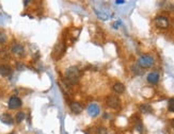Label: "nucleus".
Returning a JSON list of instances; mask_svg holds the SVG:
<instances>
[{
	"label": "nucleus",
	"instance_id": "f257e3e1",
	"mask_svg": "<svg viewBox=\"0 0 174 134\" xmlns=\"http://www.w3.org/2000/svg\"><path fill=\"white\" fill-rule=\"evenodd\" d=\"M80 76H81V74H80V70L77 67H69V68H67L65 70V79H66V82L69 84H71V85H74V84H77L80 79Z\"/></svg>",
	"mask_w": 174,
	"mask_h": 134
},
{
	"label": "nucleus",
	"instance_id": "f03ea898",
	"mask_svg": "<svg viewBox=\"0 0 174 134\" xmlns=\"http://www.w3.org/2000/svg\"><path fill=\"white\" fill-rule=\"evenodd\" d=\"M139 66L142 68H149V67L154 65V58L151 55H142L139 59Z\"/></svg>",
	"mask_w": 174,
	"mask_h": 134
},
{
	"label": "nucleus",
	"instance_id": "7ed1b4c3",
	"mask_svg": "<svg viewBox=\"0 0 174 134\" xmlns=\"http://www.w3.org/2000/svg\"><path fill=\"white\" fill-rule=\"evenodd\" d=\"M155 25L157 26L159 29H167L170 25L169 22V19L165 16H158L155 18Z\"/></svg>",
	"mask_w": 174,
	"mask_h": 134
},
{
	"label": "nucleus",
	"instance_id": "20e7f679",
	"mask_svg": "<svg viewBox=\"0 0 174 134\" xmlns=\"http://www.w3.org/2000/svg\"><path fill=\"white\" fill-rule=\"evenodd\" d=\"M8 105H9V109L10 110L19 109V108L22 107V100H20L19 98L16 97V96H12L11 98H10Z\"/></svg>",
	"mask_w": 174,
	"mask_h": 134
},
{
	"label": "nucleus",
	"instance_id": "39448f33",
	"mask_svg": "<svg viewBox=\"0 0 174 134\" xmlns=\"http://www.w3.org/2000/svg\"><path fill=\"white\" fill-rule=\"evenodd\" d=\"M107 104L111 109H119L121 105V102H120V99L116 96H109L107 99Z\"/></svg>",
	"mask_w": 174,
	"mask_h": 134
},
{
	"label": "nucleus",
	"instance_id": "423d86ee",
	"mask_svg": "<svg viewBox=\"0 0 174 134\" xmlns=\"http://www.w3.org/2000/svg\"><path fill=\"white\" fill-rule=\"evenodd\" d=\"M100 109L97 104L91 103L89 107H88V113H89V115L92 116V117H96V116L100 114Z\"/></svg>",
	"mask_w": 174,
	"mask_h": 134
},
{
	"label": "nucleus",
	"instance_id": "0eeeda50",
	"mask_svg": "<svg viewBox=\"0 0 174 134\" xmlns=\"http://www.w3.org/2000/svg\"><path fill=\"white\" fill-rule=\"evenodd\" d=\"M13 70L9 65H1L0 66V74L2 77H10L12 74Z\"/></svg>",
	"mask_w": 174,
	"mask_h": 134
},
{
	"label": "nucleus",
	"instance_id": "6e6552de",
	"mask_svg": "<svg viewBox=\"0 0 174 134\" xmlns=\"http://www.w3.org/2000/svg\"><path fill=\"white\" fill-rule=\"evenodd\" d=\"M0 120L3 123H6V125H13V122H14L12 116L10 114H8V113H4V114H2L0 116Z\"/></svg>",
	"mask_w": 174,
	"mask_h": 134
},
{
	"label": "nucleus",
	"instance_id": "1a4fd4ad",
	"mask_svg": "<svg viewBox=\"0 0 174 134\" xmlns=\"http://www.w3.org/2000/svg\"><path fill=\"white\" fill-rule=\"evenodd\" d=\"M69 108H71L72 112L74 113V114H80L82 111V107L79 102H72L71 105H69Z\"/></svg>",
	"mask_w": 174,
	"mask_h": 134
},
{
	"label": "nucleus",
	"instance_id": "9d476101",
	"mask_svg": "<svg viewBox=\"0 0 174 134\" xmlns=\"http://www.w3.org/2000/svg\"><path fill=\"white\" fill-rule=\"evenodd\" d=\"M147 81L151 84H157L158 81H159V74L157 73H151L147 76Z\"/></svg>",
	"mask_w": 174,
	"mask_h": 134
},
{
	"label": "nucleus",
	"instance_id": "9b49d317",
	"mask_svg": "<svg viewBox=\"0 0 174 134\" xmlns=\"http://www.w3.org/2000/svg\"><path fill=\"white\" fill-rule=\"evenodd\" d=\"M24 47H23L20 44H15V45H13L12 47V52L14 53V55H24Z\"/></svg>",
	"mask_w": 174,
	"mask_h": 134
},
{
	"label": "nucleus",
	"instance_id": "f8f14e48",
	"mask_svg": "<svg viewBox=\"0 0 174 134\" xmlns=\"http://www.w3.org/2000/svg\"><path fill=\"white\" fill-rule=\"evenodd\" d=\"M112 89L116 94H123L124 91H125V85L123 83H121V82H116Z\"/></svg>",
	"mask_w": 174,
	"mask_h": 134
},
{
	"label": "nucleus",
	"instance_id": "ddd939ff",
	"mask_svg": "<svg viewBox=\"0 0 174 134\" xmlns=\"http://www.w3.org/2000/svg\"><path fill=\"white\" fill-rule=\"evenodd\" d=\"M140 111H141L142 113L147 114V113H152V108H151V105L149 104H141L140 105Z\"/></svg>",
	"mask_w": 174,
	"mask_h": 134
},
{
	"label": "nucleus",
	"instance_id": "4468645a",
	"mask_svg": "<svg viewBox=\"0 0 174 134\" xmlns=\"http://www.w3.org/2000/svg\"><path fill=\"white\" fill-rule=\"evenodd\" d=\"M15 119H16V122L17 123H20L23 122V120L25 119V113L23 112H18L16 116H15Z\"/></svg>",
	"mask_w": 174,
	"mask_h": 134
},
{
	"label": "nucleus",
	"instance_id": "2eb2a0df",
	"mask_svg": "<svg viewBox=\"0 0 174 134\" xmlns=\"http://www.w3.org/2000/svg\"><path fill=\"white\" fill-rule=\"evenodd\" d=\"M168 108H169V111H170V112H174V98H171V99L169 100Z\"/></svg>",
	"mask_w": 174,
	"mask_h": 134
},
{
	"label": "nucleus",
	"instance_id": "dca6fc26",
	"mask_svg": "<svg viewBox=\"0 0 174 134\" xmlns=\"http://www.w3.org/2000/svg\"><path fill=\"white\" fill-rule=\"evenodd\" d=\"M6 41H7V35L4 33L0 32V44L6 43Z\"/></svg>",
	"mask_w": 174,
	"mask_h": 134
},
{
	"label": "nucleus",
	"instance_id": "f3484780",
	"mask_svg": "<svg viewBox=\"0 0 174 134\" xmlns=\"http://www.w3.org/2000/svg\"><path fill=\"white\" fill-rule=\"evenodd\" d=\"M22 65H24V64L17 63V69H18V70H22V69H25V67H24V66H22Z\"/></svg>",
	"mask_w": 174,
	"mask_h": 134
},
{
	"label": "nucleus",
	"instance_id": "a211bd4d",
	"mask_svg": "<svg viewBox=\"0 0 174 134\" xmlns=\"http://www.w3.org/2000/svg\"><path fill=\"white\" fill-rule=\"evenodd\" d=\"M115 3L116 4H123V3H125V1H124V0H116Z\"/></svg>",
	"mask_w": 174,
	"mask_h": 134
},
{
	"label": "nucleus",
	"instance_id": "6ab92c4d",
	"mask_svg": "<svg viewBox=\"0 0 174 134\" xmlns=\"http://www.w3.org/2000/svg\"><path fill=\"white\" fill-rule=\"evenodd\" d=\"M171 125H172V127H173V129H174V119L172 120V122H171Z\"/></svg>",
	"mask_w": 174,
	"mask_h": 134
},
{
	"label": "nucleus",
	"instance_id": "aec40b11",
	"mask_svg": "<svg viewBox=\"0 0 174 134\" xmlns=\"http://www.w3.org/2000/svg\"><path fill=\"white\" fill-rule=\"evenodd\" d=\"M11 134H14V133H11Z\"/></svg>",
	"mask_w": 174,
	"mask_h": 134
}]
</instances>
